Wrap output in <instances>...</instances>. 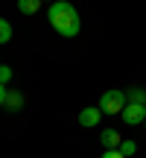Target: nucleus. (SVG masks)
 <instances>
[{
    "mask_svg": "<svg viewBox=\"0 0 146 158\" xmlns=\"http://www.w3.org/2000/svg\"><path fill=\"white\" fill-rule=\"evenodd\" d=\"M50 27L56 29L59 35H67V38H76L82 32V21H79V12L73 9L67 0H59V3L50 6Z\"/></svg>",
    "mask_w": 146,
    "mask_h": 158,
    "instance_id": "obj_1",
    "label": "nucleus"
},
{
    "mask_svg": "<svg viewBox=\"0 0 146 158\" xmlns=\"http://www.w3.org/2000/svg\"><path fill=\"white\" fill-rule=\"evenodd\" d=\"M120 117L126 120L129 126H137V123H146V106H135V102H129V106L123 108V114Z\"/></svg>",
    "mask_w": 146,
    "mask_h": 158,
    "instance_id": "obj_3",
    "label": "nucleus"
},
{
    "mask_svg": "<svg viewBox=\"0 0 146 158\" xmlns=\"http://www.w3.org/2000/svg\"><path fill=\"white\" fill-rule=\"evenodd\" d=\"M6 41H12V23L0 18V44H6Z\"/></svg>",
    "mask_w": 146,
    "mask_h": 158,
    "instance_id": "obj_7",
    "label": "nucleus"
},
{
    "mask_svg": "<svg viewBox=\"0 0 146 158\" xmlns=\"http://www.w3.org/2000/svg\"><path fill=\"white\" fill-rule=\"evenodd\" d=\"M6 108H9V111L23 108V94L21 91H9V94H6Z\"/></svg>",
    "mask_w": 146,
    "mask_h": 158,
    "instance_id": "obj_6",
    "label": "nucleus"
},
{
    "mask_svg": "<svg viewBox=\"0 0 146 158\" xmlns=\"http://www.w3.org/2000/svg\"><path fill=\"white\" fill-rule=\"evenodd\" d=\"M123 108H126V94H123V91H105V94H102L99 111H105V114H123Z\"/></svg>",
    "mask_w": 146,
    "mask_h": 158,
    "instance_id": "obj_2",
    "label": "nucleus"
},
{
    "mask_svg": "<svg viewBox=\"0 0 146 158\" xmlns=\"http://www.w3.org/2000/svg\"><path fill=\"white\" fill-rule=\"evenodd\" d=\"M12 79V68H6V64H0V85H6Z\"/></svg>",
    "mask_w": 146,
    "mask_h": 158,
    "instance_id": "obj_11",
    "label": "nucleus"
},
{
    "mask_svg": "<svg viewBox=\"0 0 146 158\" xmlns=\"http://www.w3.org/2000/svg\"><path fill=\"white\" fill-rule=\"evenodd\" d=\"M129 102H135V106H143V102H146V94H143L140 88H132V91H129Z\"/></svg>",
    "mask_w": 146,
    "mask_h": 158,
    "instance_id": "obj_9",
    "label": "nucleus"
},
{
    "mask_svg": "<svg viewBox=\"0 0 146 158\" xmlns=\"http://www.w3.org/2000/svg\"><path fill=\"white\" fill-rule=\"evenodd\" d=\"M6 94H9V91H6V85H0V106H6Z\"/></svg>",
    "mask_w": 146,
    "mask_h": 158,
    "instance_id": "obj_13",
    "label": "nucleus"
},
{
    "mask_svg": "<svg viewBox=\"0 0 146 158\" xmlns=\"http://www.w3.org/2000/svg\"><path fill=\"white\" fill-rule=\"evenodd\" d=\"M99 117H102L99 106H91V108H82V111H79V123H82V126H88V129L99 123Z\"/></svg>",
    "mask_w": 146,
    "mask_h": 158,
    "instance_id": "obj_4",
    "label": "nucleus"
},
{
    "mask_svg": "<svg viewBox=\"0 0 146 158\" xmlns=\"http://www.w3.org/2000/svg\"><path fill=\"white\" fill-rule=\"evenodd\" d=\"M18 9L32 15V12H38V9H41V3H38V0H21V3H18Z\"/></svg>",
    "mask_w": 146,
    "mask_h": 158,
    "instance_id": "obj_8",
    "label": "nucleus"
},
{
    "mask_svg": "<svg viewBox=\"0 0 146 158\" xmlns=\"http://www.w3.org/2000/svg\"><path fill=\"white\" fill-rule=\"evenodd\" d=\"M102 158H126V155L120 152V149H105V152H102Z\"/></svg>",
    "mask_w": 146,
    "mask_h": 158,
    "instance_id": "obj_12",
    "label": "nucleus"
},
{
    "mask_svg": "<svg viewBox=\"0 0 146 158\" xmlns=\"http://www.w3.org/2000/svg\"><path fill=\"white\" fill-rule=\"evenodd\" d=\"M135 149H137V143H135V141H123V143H120V152H123V155H132Z\"/></svg>",
    "mask_w": 146,
    "mask_h": 158,
    "instance_id": "obj_10",
    "label": "nucleus"
},
{
    "mask_svg": "<svg viewBox=\"0 0 146 158\" xmlns=\"http://www.w3.org/2000/svg\"><path fill=\"white\" fill-rule=\"evenodd\" d=\"M99 141H102V147H105V149H120L123 138H120V132H114V129H105V132L99 135Z\"/></svg>",
    "mask_w": 146,
    "mask_h": 158,
    "instance_id": "obj_5",
    "label": "nucleus"
}]
</instances>
